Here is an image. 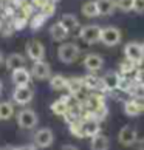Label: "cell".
Listing matches in <instances>:
<instances>
[{
	"label": "cell",
	"instance_id": "obj_1",
	"mask_svg": "<svg viewBox=\"0 0 144 150\" xmlns=\"http://www.w3.org/2000/svg\"><path fill=\"white\" fill-rule=\"evenodd\" d=\"M57 56L60 59V62L64 64H71L79 57V47L73 42H68V43H64L60 45L57 50Z\"/></svg>",
	"mask_w": 144,
	"mask_h": 150
},
{
	"label": "cell",
	"instance_id": "obj_2",
	"mask_svg": "<svg viewBox=\"0 0 144 150\" xmlns=\"http://www.w3.org/2000/svg\"><path fill=\"white\" fill-rule=\"evenodd\" d=\"M101 31L102 28H99L98 25H87L82 26V30L79 31V37L88 45H93L96 42H101Z\"/></svg>",
	"mask_w": 144,
	"mask_h": 150
},
{
	"label": "cell",
	"instance_id": "obj_3",
	"mask_svg": "<svg viewBox=\"0 0 144 150\" xmlns=\"http://www.w3.org/2000/svg\"><path fill=\"white\" fill-rule=\"evenodd\" d=\"M37 115L36 112H33V110L26 108V110H22V112L17 115V124L20 129H25V130H30V129H34L37 125Z\"/></svg>",
	"mask_w": 144,
	"mask_h": 150
},
{
	"label": "cell",
	"instance_id": "obj_4",
	"mask_svg": "<svg viewBox=\"0 0 144 150\" xmlns=\"http://www.w3.org/2000/svg\"><path fill=\"white\" fill-rule=\"evenodd\" d=\"M101 42L107 47H115L121 42V31L115 26H107L101 31Z\"/></svg>",
	"mask_w": 144,
	"mask_h": 150
},
{
	"label": "cell",
	"instance_id": "obj_5",
	"mask_svg": "<svg viewBox=\"0 0 144 150\" xmlns=\"http://www.w3.org/2000/svg\"><path fill=\"white\" fill-rule=\"evenodd\" d=\"M54 141V135L50 129H40L34 133V144L40 149L50 147Z\"/></svg>",
	"mask_w": 144,
	"mask_h": 150
},
{
	"label": "cell",
	"instance_id": "obj_6",
	"mask_svg": "<svg viewBox=\"0 0 144 150\" xmlns=\"http://www.w3.org/2000/svg\"><path fill=\"white\" fill-rule=\"evenodd\" d=\"M26 54L31 60H42L45 57V47L39 40H30L26 43Z\"/></svg>",
	"mask_w": 144,
	"mask_h": 150
},
{
	"label": "cell",
	"instance_id": "obj_7",
	"mask_svg": "<svg viewBox=\"0 0 144 150\" xmlns=\"http://www.w3.org/2000/svg\"><path fill=\"white\" fill-rule=\"evenodd\" d=\"M124 54L127 60H132V62H140V60L144 57L143 54V45H140L138 42H129L124 48Z\"/></svg>",
	"mask_w": 144,
	"mask_h": 150
},
{
	"label": "cell",
	"instance_id": "obj_8",
	"mask_svg": "<svg viewBox=\"0 0 144 150\" xmlns=\"http://www.w3.org/2000/svg\"><path fill=\"white\" fill-rule=\"evenodd\" d=\"M31 74L39 81L48 79V77L51 76V67H50L47 62H43V59L36 60L34 65H33V68H31Z\"/></svg>",
	"mask_w": 144,
	"mask_h": 150
},
{
	"label": "cell",
	"instance_id": "obj_9",
	"mask_svg": "<svg viewBox=\"0 0 144 150\" xmlns=\"http://www.w3.org/2000/svg\"><path fill=\"white\" fill-rule=\"evenodd\" d=\"M136 129L132 125H126L119 130V135H118V141L123 144V146H132V144L136 142Z\"/></svg>",
	"mask_w": 144,
	"mask_h": 150
},
{
	"label": "cell",
	"instance_id": "obj_10",
	"mask_svg": "<svg viewBox=\"0 0 144 150\" xmlns=\"http://www.w3.org/2000/svg\"><path fill=\"white\" fill-rule=\"evenodd\" d=\"M13 99L20 105L30 104L31 99H33V90L26 85H17V88H16L14 93H13Z\"/></svg>",
	"mask_w": 144,
	"mask_h": 150
},
{
	"label": "cell",
	"instance_id": "obj_11",
	"mask_svg": "<svg viewBox=\"0 0 144 150\" xmlns=\"http://www.w3.org/2000/svg\"><path fill=\"white\" fill-rule=\"evenodd\" d=\"M84 67L88 71H99L104 67V59L99 54H88L84 59Z\"/></svg>",
	"mask_w": 144,
	"mask_h": 150
},
{
	"label": "cell",
	"instance_id": "obj_12",
	"mask_svg": "<svg viewBox=\"0 0 144 150\" xmlns=\"http://www.w3.org/2000/svg\"><path fill=\"white\" fill-rule=\"evenodd\" d=\"M30 79H31V71H28L25 67L13 71V82L16 85H28Z\"/></svg>",
	"mask_w": 144,
	"mask_h": 150
},
{
	"label": "cell",
	"instance_id": "obj_13",
	"mask_svg": "<svg viewBox=\"0 0 144 150\" xmlns=\"http://www.w3.org/2000/svg\"><path fill=\"white\" fill-rule=\"evenodd\" d=\"M96 6L99 11V16H110L118 8L116 6V0H96Z\"/></svg>",
	"mask_w": 144,
	"mask_h": 150
},
{
	"label": "cell",
	"instance_id": "obj_14",
	"mask_svg": "<svg viewBox=\"0 0 144 150\" xmlns=\"http://www.w3.org/2000/svg\"><path fill=\"white\" fill-rule=\"evenodd\" d=\"M119 81H121L119 74L115 73V71H110L102 77V85L106 90H116L119 87Z\"/></svg>",
	"mask_w": 144,
	"mask_h": 150
},
{
	"label": "cell",
	"instance_id": "obj_15",
	"mask_svg": "<svg viewBox=\"0 0 144 150\" xmlns=\"http://www.w3.org/2000/svg\"><path fill=\"white\" fill-rule=\"evenodd\" d=\"M109 138L98 133V135L92 136V141H90V149L92 150H109Z\"/></svg>",
	"mask_w": 144,
	"mask_h": 150
},
{
	"label": "cell",
	"instance_id": "obj_16",
	"mask_svg": "<svg viewBox=\"0 0 144 150\" xmlns=\"http://www.w3.org/2000/svg\"><path fill=\"white\" fill-rule=\"evenodd\" d=\"M68 30L65 28V26L60 23V22H57V23H54L51 28H50V36L53 37V40H57V42H60V40H64V39H67V36H68Z\"/></svg>",
	"mask_w": 144,
	"mask_h": 150
},
{
	"label": "cell",
	"instance_id": "obj_17",
	"mask_svg": "<svg viewBox=\"0 0 144 150\" xmlns=\"http://www.w3.org/2000/svg\"><path fill=\"white\" fill-rule=\"evenodd\" d=\"M5 64H6V68L8 70L14 71V70H17V68L25 67V57L22 56V54H19V53H14V54H9Z\"/></svg>",
	"mask_w": 144,
	"mask_h": 150
},
{
	"label": "cell",
	"instance_id": "obj_18",
	"mask_svg": "<svg viewBox=\"0 0 144 150\" xmlns=\"http://www.w3.org/2000/svg\"><path fill=\"white\" fill-rule=\"evenodd\" d=\"M59 22L68 31H73V30H76L77 26H79V20H77V17H76V16H73V14H64Z\"/></svg>",
	"mask_w": 144,
	"mask_h": 150
},
{
	"label": "cell",
	"instance_id": "obj_19",
	"mask_svg": "<svg viewBox=\"0 0 144 150\" xmlns=\"http://www.w3.org/2000/svg\"><path fill=\"white\" fill-rule=\"evenodd\" d=\"M82 82H84V87L88 88V90H96V88L104 87V85H102V81H101V79H98V77H96V76H93V74L85 76L84 79H82Z\"/></svg>",
	"mask_w": 144,
	"mask_h": 150
},
{
	"label": "cell",
	"instance_id": "obj_20",
	"mask_svg": "<svg viewBox=\"0 0 144 150\" xmlns=\"http://www.w3.org/2000/svg\"><path fill=\"white\" fill-rule=\"evenodd\" d=\"M124 112H126L127 116H138V115L143 113V110H141V107L136 104V101L133 99V101H127L124 104Z\"/></svg>",
	"mask_w": 144,
	"mask_h": 150
},
{
	"label": "cell",
	"instance_id": "obj_21",
	"mask_svg": "<svg viewBox=\"0 0 144 150\" xmlns=\"http://www.w3.org/2000/svg\"><path fill=\"white\" fill-rule=\"evenodd\" d=\"M82 125H84V135L85 136H95L99 133V130H101L98 121H87Z\"/></svg>",
	"mask_w": 144,
	"mask_h": 150
},
{
	"label": "cell",
	"instance_id": "obj_22",
	"mask_svg": "<svg viewBox=\"0 0 144 150\" xmlns=\"http://www.w3.org/2000/svg\"><path fill=\"white\" fill-rule=\"evenodd\" d=\"M14 115V107L11 102H0V119L6 121Z\"/></svg>",
	"mask_w": 144,
	"mask_h": 150
},
{
	"label": "cell",
	"instance_id": "obj_23",
	"mask_svg": "<svg viewBox=\"0 0 144 150\" xmlns=\"http://www.w3.org/2000/svg\"><path fill=\"white\" fill-rule=\"evenodd\" d=\"M67 99L68 98H60L57 102H54L51 105V110L56 115H65L68 112V102H67Z\"/></svg>",
	"mask_w": 144,
	"mask_h": 150
},
{
	"label": "cell",
	"instance_id": "obj_24",
	"mask_svg": "<svg viewBox=\"0 0 144 150\" xmlns=\"http://www.w3.org/2000/svg\"><path fill=\"white\" fill-rule=\"evenodd\" d=\"M82 14H84L85 17H96V16H99L96 2H87V3L82 5Z\"/></svg>",
	"mask_w": 144,
	"mask_h": 150
},
{
	"label": "cell",
	"instance_id": "obj_25",
	"mask_svg": "<svg viewBox=\"0 0 144 150\" xmlns=\"http://www.w3.org/2000/svg\"><path fill=\"white\" fill-rule=\"evenodd\" d=\"M67 81L62 74H56L50 79V85H51L53 90H62V88H67Z\"/></svg>",
	"mask_w": 144,
	"mask_h": 150
},
{
	"label": "cell",
	"instance_id": "obj_26",
	"mask_svg": "<svg viewBox=\"0 0 144 150\" xmlns=\"http://www.w3.org/2000/svg\"><path fill=\"white\" fill-rule=\"evenodd\" d=\"M82 87H84V82H82V79H77V77H71V79L67 81V88L70 90L71 94H77Z\"/></svg>",
	"mask_w": 144,
	"mask_h": 150
},
{
	"label": "cell",
	"instance_id": "obj_27",
	"mask_svg": "<svg viewBox=\"0 0 144 150\" xmlns=\"http://www.w3.org/2000/svg\"><path fill=\"white\" fill-rule=\"evenodd\" d=\"M116 6L123 11H132L133 9V0H116Z\"/></svg>",
	"mask_w": 144,
	"mask_h": 150
},
{
	"label": "cell",
	"instance_id": "obj_28",
	"mask_svg": "<svg viewBox=\"0 0 144 150\" xmlns=\"http://www.w3.org/2000/svg\"><path fill=\"white\" fill-rule=\"evenodd\" d=\"M133 11L138 14H144V0H133Z\"/></svg>",
	"mask_w": 144,
	"mask_h": 150
},
{
	"label": "cell",
	"instance_id": "obj_29",
	"mask_svg": "<svg viewBox=\"0 0 144 150\" xmlns=\"http://www.w3.org/2000/svg\"><path fill=\"white\" fill-rule=\"evenodd\" d=\"M130 87H132V82H130L129 79H121V81H119V87H118V88H121V90L129 91Z\"/></svg>",
	"mask_w": 144,
	"mask_h": 150
},
{
	"label": "cell",
	"instance_id": "obj_30",
	"mask_svg": "<svg viewBox=\"0 0 144 150\" xmlns=\"http://www.w3.org/2000/svg\"><path fill=\"white\" fill-rule=\"evenodd\" d=\"M60 150H79L76 146H71V144H65V146H62V149Z\"/></svg>",
	"mask_w": 144,
	"mask_h": 150
},
{
	"label": "cell",
	"instance_id": "obj_31",
	"mask_svg": "<svg viewBox=\"0 0 144 150\" xmlns=\"http://www.w3.org/2000/svg\"><path fill=\"white\" fill-rule=\"evenodd\" d=\"M138 82H140L141 85H144V71H140V73H138Z\"/></svg>",
	"mask_w": 144,
	"mask_h": 150
},
{
	"label": "cell",
	"instance_id": "obj_32",
	"mask_svg": "<svg viewBox=\"0 0 144 150\" xmlns=\"http://www.w3.org/2000/svg\"><path fill=\"white\" fill-rule=\"evenodd\" d=\"M17 150H36V149H34V146H22Z\"/></svg>",
	"mask_w": 144,
	"mask_h": 150
},
{
	"label": "cell",
	"instance_id": "obj_33",
	"mask_svg": "<svg viewBox=\"0 0 144 150\" xmlns=\"http://www.w3.org/2000/svg\"><path fill=\"white\" fill-rule=\"evenodd\" d=\"M138 150H144V138L140 139V142H138Z\"/></svg>",
	"mask_w": 144,
	"mask_h": 150
},
{
	"label": "cell",
	"instance_id": "obj_34",
	"mask_svg": "<svg viewBox=\"0 0 144 150\" xmlns=\"http://www.w3.org/2000/svg\"><path fill=\"white\" fill-rule=\"evenodd\" d=\"M0 150H17V149H14V147H5V149H0Z\"/></svg>",
	"mask_w": 144,
	"mask_h": 150
},
{
	"label": "cell",
	"instance_id": "obj_35",
	"mask_svg": "<svg viewBox=\"0 0 144 150\" xmlns=\"http://www.w3.org/2000/svg\"><path fill=\"white\" fill-rule=\"evenodd\" d=\"M3 93V84H2V81H0V94Z\"/></svg>",
	"mask_w": 144,
	"mask_h": 150
},
{
	"label": "cell",
	"instance_id": "obj_36",
	"mask_svg": "<svg viewBox=\"0 0 144 150\" xmlns=\"http://www.w3.org/2000/svg\"><path fill=\"white\" fill-rule=\"evenodd\" d=\"M2 62H3V54L0 53V64H2Z\"/></svg>",
	"mask_w": 144,
	"mask_h": 150
},
{
	"label": "cell",
	"instance_id": "obj_37",
	"mask_svg": "<svg viewBox=\"0 0 144 150\" xmlns=\"http://www.w3.org/2000/svg\"><path fill=\"white\" fill-rule=\"evenodd\" d=\"M143 54H144V43H143Z\"/></svg>",
	"mask_w": 144,
	"mask_h": 150
}]
</instances>
